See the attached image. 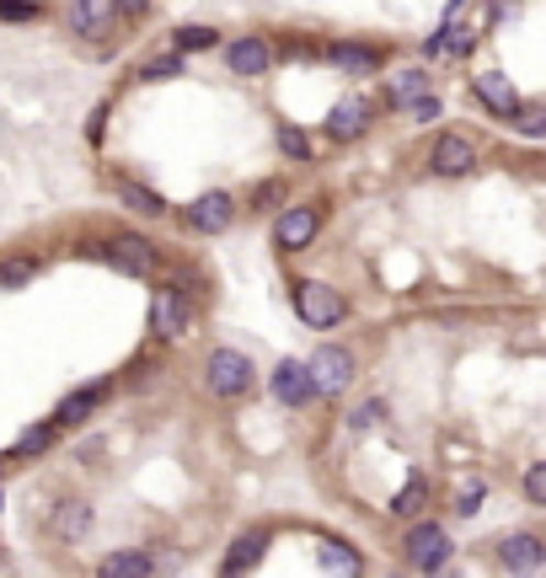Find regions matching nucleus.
<instances>
[{"instance_id": "f257e3e1", "label": "nucleus", "mask_w": 546, "mask_h": 578, "mask_svg": "<svg viewBox=\"0 0 546 578\" xmlns=\"http://www.w3.org/2000/svg\"><path fill=\"white\" fill-rule=\"evenodd\" d=\"M253 359L242 354V348H214L210 365H204V380H210V391L220 402H236V397H247L253 391Z\"/></svg>"}, {"instance_id": "f03ea898", "label": "nucleus", "mask_w": 546, "mask_h": 578, "mask_svg": "<svg viewBox=\"0 0 546 578\" xmlns=\"http://www.w3.org/2000/svg\"><path fill=\"white\" fill-rule=\"evenodd\" d=\"M294 311H300V322H305V327L327 332V327L343 322L348 300H343L333 285H322V279H305V285H294Z\"/></svg>"}, {"instance_id": "7ed1b4c3", "label": "nucleus", "mask_w": 546, "mask_h": 578, "mask_svg": "<svg viewBox=\"0 0 546 578\" xmlns=\"http://www.w3.org/2000/svg\"><path fill=\"white\" fill-rule=\"evenodd\" d=\"M305 375H311V391H322V397H343L348 391V380H354V354L348 348H316L311 359H305Z\"/></svg>"}, {"instance_id": "20e7f679", "label": "nucleus", "mask_w": 546, "mask_h": 578, "mask_svg": "<svg viewBox=\"0 0 546 578\" xmlns=\"http://www.w3.org/2000/svg\"><path fill=\"white\" fill-rule=\"evenodd\" d=\"M402 552H408V563L419 568V574H434V568H445L450 563V536H445V525H413L408 541H402Z\"/></svg>"}, {"instance_id": "39448f33", "label": "nucleus", "mask_w": 546, "mask_h": 578, "mask_svg": "<svg viewBox=\"0 0 546 578\" xmlns=\"http://www.w3.org/2000/svg\"><path fill=\"white\" fill-rule=\"evenodd\" d=\"M316 231H322V209L316 204H290L279 220H274V242L285 252H305L316 242Z\"/></svg>"}, {"instance_id": "423d86ee", "label": "nucleus", "mask_w": 546, "mask_h": 578, "mask_svg": "<svg viewBox=\"0 0 546 578\" xmlns=\"http://www.w3.org/2000/svg\"><path fill=\"white\" fill-rule=\"evenodd\" d=\"M108 263H113L119 274H129V279H145V274L156 268V247H151L145 236H113V242H108Z\"/></svg>"}, {"instance_id": "0eeeda50", "label": "nucleus", "mask_w": 546, "mask_h": 578, "mask_svg": "<svg viewBox=\"0 0 546 578\" xmlns=\"http://www.w3.org/2000/svg\"><path fill=\"white\" fill-rule=\"evenodd\" d=\"M428 166L439 177H466L477 166V151H471V140H461V134H439L434 151H428Z\"/></svg>"}, {"instance_id": "6e6552de", "label": "nucleus", "mask_w": 546, "mask_h": 578, "mask_svg": "<svg viewBox=\"0 0 546 578\" xmlns=\"http://www.w3.org/2000/svg\"><path fill=\"white\" fill-rule=\"evenodd\" d=\"M499 557H504V568L514 578H531V574H542V563H546V546L542 536H531V531H520V536H509L504 546H499Z\"/></svg>"}, {"instance_id": "1a4fd4ad", "label": "nucleus", "mask_w": 546, "mask_h": 578, "mask_svg": "<svg viewBox=\"0 0 546 578\" xmlns=\"http://www.w3.org/2000/svg\"><path fill=\"white\" fill-rule=\"evenodd\" d=\"M365 129H370V102L365 97H343L333 108V119H327V134H333L337 145H354Z\"/></svg>"}, {"instance_id": "9d476101", "label": "nucleus", "mask_w": 546, "mask_h": 578, "mask_svg": "<svg viewBox=\"0 0 546 578\" xmlns=\"http://www.w3.org/2000/svg\"><path fill=\"white\" fill-rule=\"evenodd\" d=\"M268 386H274V397H279L285 408H305V402L316 397V391H311V375H305L300 359H279V370H274Z\"/></svg>"}, {"instance_id": "9b49d317", "label": "nucleus", "mask_w": 546, "mask_h": 578, "mask_svg": "<svg viewBox=\"0 0 546 578\" xmlns=\"http://www.w3.org/2000/svg\"><path fill=\"white\" fill-rule=\"evenodd\" d=\"M188 220H193V231L220 236V231H231V220H236V199H231V193H204L199 204L188 209Z\"/></svg>"}, {"instance_id": "f8f14e48", "label": "nucleus", "mask_w": 546, "mask_h": 578, "mask_svg": "<svg viewBox=\"0 0 546 578\" xmlns=\"http://www.w3.org/2000/svg\"><path fill=\"white\" fill-rule=\"evenodd\" d=\"M151 322L161 337H182L188 322H193V311H188V300H182V289H161L156 294V305H151Z\"/></svg>"}, {"instance_id": "ddd939ff", "label": "nucleus", "mask_w": 546, "mask_h": 578, "mask_svg": "<svg viewBox=\"0 0 546 578\" xmlns=\"http://www.w3.org/2000/svg\"><path fill=\"white\" fill-rule=\"evenodd\" d=\"M113 0H76L70 5V27L81 33V38H108L113 33Z\"/></svg>"}, {"instance_id": "4468645a", "label": "nucleus", "mask_w": 546, "mask_h": 578, "mask_svg": "<svg viewBox=\"0 0 546 578\" xmlns=\"http://www.w3.org/2000/svg\"><path fill=\"white\" fill-rule=\"evenodd\" d=\"M471 86H477V97L499 113V119H514V108H520V91L509 86V76H499V70H482V76H471Z\"/></svg>"}, {"instance_id": "2eb2a0df", "label": "nucleus", "mask_w": 546, "mask_h": 578, "mask_svg": "<svg viewBox=\"0 0 546 578\" xmlns=\"http://www.w3.org/2000/svg\"><path fill=\"white\" fill-rule=\"evenodd\" d=\"M225 59H231V70L236 76H268V65H274V48L263 38H236L225 48Z\"/></svg>"}, {"instance_id": "dca6fc26", "label": "nucleus", "mask_w": 546, "mask_h": 578, "mask_svg": "<svg viewBox=\"0 0 546 578\" xmlns=\"http://www.w3.org/2000/svg\"><path fill=\"white\" fill-rule=\"evenodd\" d=\"M151 574H156V557L151 552H113L97 568V578H151Z\"/></svg>"}, {"instance_id": "f3484780", "label": "nucleus", "mask_w": 546, "mask_h": 578, "mask_svg": "<svg viewBox=\"0 0 546 578\" xmlns=\"http://www.w3.org/2000/svg\"><path fill=\"white\" fill-rule=\"evenodd\" d=\"M333 65L348 70V76H376L380 54L376 48H359V43H333Z\"/></svg>"}, {"instance_id": "a211bd4d", "label": "nucleus", "mask_w": 546, "mask_h": 578, "mask_svg": "<svg viewBox=\"0 0 546 578\" xmlns=\"http://www.w3.org/2000/svg\"><path fill=\"white\" fill-rule=\"evenodd\" d=\"M419 97H428V76H423V70H397V76H391V108L408 113Z\"/></svg>"}, {"instance_id": "6ab92c4d", "label": "nucleus", "mask_w": 546, "mask_h": 578, "mask_svg": "<svg viewBox=\"0 0 546 578\" xmlns=\"http://www.w3.org/2000/svg\"><path fill=\"white\" fill-rule=\"evenodd\" d=\"M113 188H119V199H124L129 209H140V214H161V209H167L161 193H151V188L134 182V177H113Z\"/></svg>"}, {"instance_id": "aec40b11", "label": "nucleus", "mask_w": 546, "mask_h": 578, "mask_svg": "<svg viewBox=\"0 0 546 578\" xmlns=\"http://www.w3.org/2000/svg\"><path fill=\"white\" fill-rule=\"evenodd\" d=\"M86 525H91V509H86V503H59V514H54V536L76 541V536H86Z\"/></svg>"}, {"instance_id": "412c9836", "label": "nucleus", "mask_w": 546, "mask_h": 578, "mask_svg": "<svg viewBox=\"0 0 546 578\" xmlns=\"http://www.w3.org/2000/svg\"><path fill=\"white\" fill-rule=\"evenodd\" d=\"M322 568L354 578V574H359V552H354V546H343V541H327V546H322Z\"/></svg>"}, {"instance_id": "4be33fe9", "label": "nucleus", "mask_w": 546, "mask_h": 578, "mask_svg": "<svg viewBox=\"0 0 546 578\" xmlns=\"http://www.w3.org/2000/svg\"><path fill=\"white\" fill-rule=\"evenodd\" d=\"M38 279V263L33 257H5L0 263V289H22V285H33Z\"/></svg>"}, {"instance_id": "5701e85b", "label": "nucleus", "mask_w": 546, "mask_h": 578, "mask_svg": "<svg viewBox=\"0 0 546 578\" xmlns=\"http://www.w3.org/2000/svg\"><path fill=\"white\" fill-rule=\"evenodd\" d=\"M97 402H102V386H91V391H76V397H65V402H59V423H81L86 413H91V408H97Z\"/></svg>"}, {"instance_id": "b1692460", "label": "nucleus", "mask_w": 546, "mask_h": 578, "mask_svg": "<svg viewBox=\"0 0 546 578\" xmlns=\"http://www.w3.org/2000/svg\"><path fill=\"white\" fill-rule=\"evenodd\" d=\"M423 498H428V482H423V477H408V482H402V493L391 498V514H402V520H408V514H419Z\"/></svg>"}, {"instance_id": "393cba45", "label": "nucleus", "mask_w": 546, "mask_h": 578, "mask_svg": "<svg viewBox=\"0 0 546 578\" xmlns=\"http://www.w3.org/2000/svg\"><path fill=\"white\" fill-rule=\"evenodd\" d=\"M225 563H231V574H242V568H253V563H263V536H236V546H231V557H225Z\"/></svg>"}, {"instance_id": "a878e982", "label": "nucleus", "mask_w": 546, "mask_h": 578, "mask_svg": "<svg viewBox=\"0 0 546 578\" xmlns=\"http://www.w3.org/2000/svg\"><path fill=\"white\" fill-rule=\"evenodd\" d=\"M482 493H488V488H482V477H466V482H456V503H450V509H456L461 520H471V514L482 509Z\"/></svg>"}, {"instance_id": "bb28decb", "label": "nucleus", "mask_w": 546, "mask_h": 578, "mask_svg": "<svg viewBox=\"0 0 546 578\" xmlns=\"http://www.w3.org/2000/svg\"><path fill=\"white\" fill-rule=\"evenodd\" d=\"M214 43H220L214 27H199V22H193V27H177V48H182V54H188V48H214Z\"/></svg>"}, {"instance_id": "cd10ccee", "label": "nucleus", "mask_w": 546, "mask_h": 578, "mask_svg": "<svg viewBox=\"0 0 546 578\" xmlns=\"http://www.w3.org/2000/svg\"><path fill=\"white\" fill-rule=\"evenodd\" d=\"M279 151H285V156H294V162H305V156H311V145H305V134H300V129H279Z\"/></svg>"}, {"instance_id": "c85d7f7f", "label": "nucleus", "mask_w": 546, "mask_h": 578, "mask_svg": "<svg viewBox=\"0 0 546 578\" xmlns=\"http://www.w3.org/2000/svg\"><path fill=\"white\" fill-rule=\"evenodd\" d=\"M525 498H531L536 509H546V466H542V460L525 471Z\"/></svg>"}, {"instance_id": "c756f323", "label": "nucleus", "mask_w": 546, "mask_h": 578, "mask_svg": "<svg viewBox=\"0 0 546 578\" xmlns=\"http://www.w3.org/2000/svg\"><path fill=\"white\" fill-rule=\"evenodd\" d=\"M54 445V429H27L22 440H16V455H38Z\"/></svg>"}, {"instance_id": "7c9ffc66", "label": "nucleus", "mask_w": 546, "mask_h": 578, "mask_svg": "<svg viewBox=\"0 0 546 578\" xmlns=\"http://www.w3.org/2000/svg\"><path fill=\"white\" fill-rule=\"evenodd\" d=\"M514 113H520V129H525V134H542V129H546V108H542V102H531V108H514Z\"/></svg>"}, {"instance_id": "2f4dec72", "label": "nucleus", "mask_w": 546, "mask_h": 578, "mask_svg": "<svg viewBox=\"0 0 546 578\" xmlns=\"http://www.w3.org/2000/svg\"><path fill=\"white\" fill-rule=\"evenodd\" d=\"M177 70H182V59H177V54H167V59H151V65H145V81H167V76H177Z\"/></svg>"}, {"instance_id": "473e14b6", "label": "nucleus", "mask_w": 546, "mask_h": 578, "mask_svg": "<svg viewBox=\"0 0 546 578\" xmlns=\"http://www.w3.org/2000/svg\"><path fill=\"white\" fill-rule=\"evenodd\" d=\"M380 418H386V402H376V397H370V402H359L354 423H359V429H370V423H380Z\"/></svg>"}, {"instance_id": "72a5a7b5", "label": "nucleus", "mask_w": 546, "mask_h": 578, "mask_svg": "<svg viewBox=\"0 0 546 578\" xmlns=\"http://www.w3.org/2000/svg\"><path fill=\"white\" fill-rule=\"evenodd\" d=\"M408 119H419V124H428V119H439V102H434V97H419V102L408 108Z\"/></svg>"}, {"instance_id": "f704fd0d", "label": "nucleus", "mask_w": 546, "mask_h": 578, "mask_svg": "<svg viewBox=\"0 0 546 578\" xmlns=\"http://www.w3.org/2000/svg\"><path fill=\"white\" fill-rule=\"evenodd\" d=\"M145 5H151V0H113V11H129V16H140Z\"/></svg>"}]
</instances>
